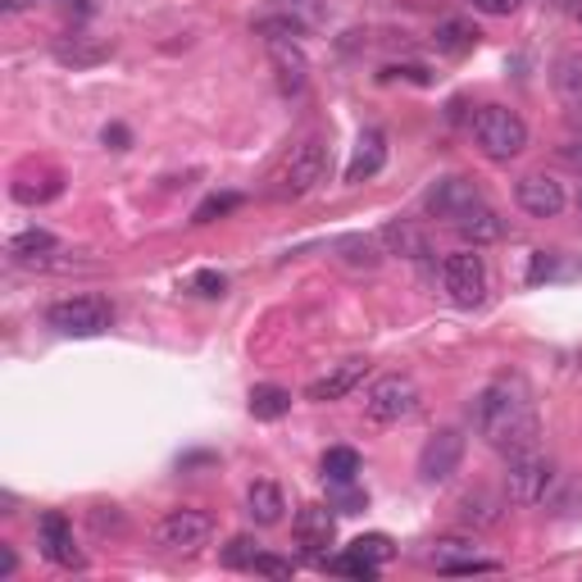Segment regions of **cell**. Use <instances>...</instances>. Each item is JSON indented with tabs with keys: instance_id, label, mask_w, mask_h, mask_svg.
I'll list each match as a JSON object with an SVG mask.
<instances>
[{
	"instance_id": "5bb4252c",
	"label": "cell",
	"mask_w": 582,
	"mask_h": 582,
	"mask_svg": "<svg viewBox=\"0 0 582 582\" xmlns=\"http://www.w3.org/2000/svg\"><path fill=\"white\" fill-rule=\"evenodd\" d=\"M364 378H368V360H341V364H333L323 378H314V383L306 387V401H314V405L346 401V396H351Z\"/></svg>"
},
{
	"instance_id": "1f68e13d",
	"label": "cell",
	"mask_w": 582,
	"mask_h": 582,
	"mask_svg": "<svg viewBox=\"0 0 582 582\" xmlns=\"http://www.w3.org/2000/svg\"><path fill=\"white\" fill-rule=\"evenodd\" d=\"M105 55H109V46H82V41H74V46L60 41L55 46V60L60 64H101Z\"/></svg>"
},
{
	"instance_id": "4fadbf2b",
	"label": "cell",
	"mask_w": 582,
	"mask_h": 582,
	"mask_svg": "<svg viewBox=\"0 0 582 582\" xmlns=\"http://www.w3.org/2000/svg\"><path fill=\"white\" fill-rule=\"evenodd\" d=\"M515 201L532 219H555L565 209V187L555 178H546V173H523L519 187H515Z\"/></svg>"
},
{
	"instance_id": "4316f807",
	"label": "cell",
	"mask_w": 582,
	"mask_h": 582,
	"mask_svg": "<svg viewBox=\"0 0 582 582\" xmlns=\"http://www.w3.org/2000/svg\"><path fill=\"white\" fill-rule=\"evenodd\" d=\"M337 250H341V260L355 264V269H378V260H383V250L368 237H341Z\"/></svg>"
},
{
	"instance_id": "d6a6232c",
	"label": "cell",
	"mask_w": 582,
	"mask_h": 582,
	"mask_svg": "<svg viewBox=\"0 0 582 582\" xmlns=\"http://www.w3.org/2000/svg\"><path fill=\"white\" fill-rule=\"evenodd\" d=\"M351 551L368 555V560H374V565H387L391 555H396V542L387 538V532H364V538H355V542H351Z\"/></svg>"
},
{
	"instance_id": "d6986e66",
	"label": "cell",
	"mask_w": 582,
	"mask_h": 582,
	"mask_svg": "<svg viewBox=\"0 0 582 582\" xmlns=\"http://www.w3.org/2000/svg\"><path fill=\"white\" fill-rule=\"evenodd\" d=\"M269 55H273V68H277V87L283 91H300L310 78V60L300 51L296 41H269Z\"/></svg>"
},
{
	"instance_id": "8992f818",
	"label": "cell",
	"mask_w": 582,
	"mask_h": 582,
	"mask_svg": "<svg viewBox=\"0 0 582 582\" xmlns=\"http://www.w3.org/2000/svg\"><path fill=\"white\" fill-rule=\"evenodd\" d=\"M441 287H447V296L455 300L460 310H478L487 292H492V277H487V264L478 246L474 250H455L441 260Z\"/></svg>"
},
{
	"instance_id": "e0dca14e",
	"label": "cell",
	"mask_w": 582,
	"mask_h": 582,
	"mask_svg": "<svg viewBox=\"0 0 582 582\" xmlns=\"http://www.w3.org/2000/svg\"><path fill=\"white\" fill-rule=\"evenodd\" d=\"M246 515L260 523V528H273V523H283L287 515V496H283V487L260 478V482H250V492H246Z\"/></svg>"
},
{
	"instance_id": "277c9868",
	"label": "cell",
	"mask_w": 582,
	"mask_h": 582,
	"mask_svg": "<svg viewBox=\"0 0 582 582\" xmlns=\"http://www.w3.org/2000/svg\"><path fill=\"white\" fill-rule=\"evenodd\" d=\"M555 487V464L538 447H523L505 464V496L515 505H542Z\"/></svg>"
},
{
	"instance_id": "8fae6325",
	"label": "cell",
	"mask_w": 582,
	"mask_h": 582,
	"mask_svg": "<svg viewBox=\"0 0 582 582\" xmlns=\"http://www.w3.org/2000/svg\"><path fill=\"white\" fill-rule=\"evenodd\" d=\"M37 546H41V555L51 565H60V569H82V551H78V542H74V523H68L60 509H46V515L37 519Z\"/></svg>"
},
{
	"instance_id": "2e32d148",
	"label": "cell",
	"mask_w": 582,
	"mask_h": 582,
	"mask_svg": "<svg viewBox=\"0 0 582 582\" xmlns=\"http://www.w3.org/2000/svg\"><path fill=\"white\" fill-rule=\"evenodd\" d=\"M383 165H387V137H383L378 128H368L360 142H355V151H351V165H346V182H351V187H360V182L378 178Z\"/></svg>"
},
{
	"instance_id": "ba28073f",
	"label": "cell",
	"mask_w": 582,
	"mask_h": 582,
	"mask_svg": "<svg viewBox=\"0 0 582 582\" xmlns=\"http://www.w3.org/2000/svg\"><path fill=\"white\" fill-rule=\"evenodd\" d=\"M209 538H215V519L205 509H169L155 523V546L169 555H192V551L209 546Z\"/></svg>"
},
{
	"instance_id": "74e56055",
	"label": "cell",
	"mask_w": 582,
	"mask_h": 582,
	"mask_svg": "<svg viewBox=\"0 0 582 582\" xmlns=\"http://www.w3.org/2000/svg\"><path fill=\"white\" fill-rule=\"evenodd\" d=\"M551 509H555V515H578V509H582V478H573L560 496H551Z\"/></svg>"
},
{
	"instance_id": "603a6c76",
	"label": "cell",
	"mask_w": 582,
	"mask_h": 582,
	"mask_svg": "<svg viewBox=\"0 0 582 582\" xmlns=\"http://www.w3.org/2000/svg\"><path fill=\"white\" fill-rule=\"evenodd\" d=\"M250 414L260 418V424H273V418L292 414V391H287V387H277V383L250 387Z\"/></svg>"
},
{
	"instance_id": "4dcf8cb0",
	"label": "cell",
	"mask_w": 582,
	"mask_h": 582,
	"mask_svg": "<svg viewBox=\"0 0 582 582\" xmlns=\"http://www.w3.org/2000/svg\"><path fill=\"white\" fill-rule=\"evenodd\" d=\"M328 505L337 509V515H360V509L368 505V496L360 492L355 482H333V492H328Z\"/></svg>"
},
{
	"instance_id": "52a82bcc",
	"label": "cell",
	"mask_w": 582,
	"mask_h": 582,
	"mask_svg": "<svg viewBox=\"0 0 582 582\" xmlns=\"http://www.w3.org/2000/svg\"><path fill=\"white\" fill-rule=\"evenodd\" d=\"M418 401H424V391H418L414 378L405 374H387L368 387L364 396V414L374 418V424H401V418L418 414Z\"/></svg>"
},
{
	"instance_id": "44dd1931",
	"label": "cell",
	"mask_w": 582,
	"mask_h": 582,
	"mask_svg": "<svg viewBox=\"0 0 582 582\" xmlns=\"http://www.w3.org/2000/svg\"><path fill=\"white\" fill-rule=\"evenodd\" d=\"M551 87H555V96H560L569 109H582V51H569V55L555 60Z\"/></svg>"
},
{
	"instance_id": "30bf717a",
	"label": "cell",
	"mask_w": 582,
	"mask_h": 582,
	"mask_svg": "<svg viewBox=\"0 0 582 582\" xmlns=\"http://www.w3.org/2000/svg\"><path fill=\"white\" fill-rule=\"evenodd\" d=\"M296 546L310 555L314 565L328 560V546L337 538V519H333V505H300L296 509Z\"/></svg>"
},
{
	"instance_id": "ee69618b",
	"label": "cell",
	"mask_w": 582,
	"mask_h": 582,
	"mask_svg": "<svg viewBox=\"0 0 582 582\" xmlns=\"http://www.w3.org/2000/svg\"><path fill=\"white\" fill-rule=\"evenodd\" d=\"M560 159H565V165H573V169H582V142H565Z\"/></svg>"
},
{
	"instance_id": "f1b7e54d",
	"label": "cell",
	"mask_w": 582,
	"mask_h": 582,
	"mask_svg": "<svg viewBox=\"0 0 582 582\" xmlns=\"http://www.w3.org/2000/svg\"><path fill=\"white\" fill-rule=\"evenodd\" d=\"M469 555H478V546H474L469 538H437L428 560H432L437 569H447V565H455V560H469Z\"/></svg>"
},
{
	"instance_id": "7402d4cb",
	"label": "cell",
	"mask_w": 582,
	"mask_h": 582,
	"mask_svg": "<svg viewBox=\"0 0 582 582\" xmlns=\"http://www.w3.org/2000/svg\"><path fill=\"white\" fill-rule=\"evenodd\" d=\"M432 41H437V51H441V55L460 60V55H469L474 46H478V28H469L464 18H441L437 28H432Z\"/></svg>"
},
{
	"instance_id": "d590c367",
	"label": "cell",
	"mask_w": 582,
	"mask_h": 582,
	"mask_svg": "<svg viewBox=\"0 0 582 582\" xmlns=\"http://www.w3.org/2000/svg\"><path fill=\"white\" fill-rule=\"evenodd\" d=\"M437 573H447V578H474V573H501L496 560H482V555H469V560H455L447 569H437Z\"/></svg>"
},
{
	"instance_id": "7dc6e473",
	"label": "cell",
	"mask_w": 582,
	"mask_h": 582,
	"mask_svg": "<svg viewBox=\"0 0 582 582\" xmlns=\"http://www.w3.org/2000/svg\"><path fill=\"white\" fill-rule=\"evenodd\" d=\"M23 5H28V0H5V14H18Z\"/></svg>"
},
{
	"instance_id": "8d00e7d4",
	"label": "cell",
	"mask_w": 582,
	"mask_h": 582,
	"mask_svg": "<svg viewBox=\"0 0 582 582\" xmlns=\"http://www.w3.org/2000/svg\"><path fill=\"white\" fill-rule=\"evenodd\" d=\"M192 292H196V296H223V292H228V277H223L219 269H201V273L192 277Z\"/></svg>"
},
{
	"instance_id": "c3c4849f",
	"label": "cell",
	"mask_w": 582,
	"mask_h": 582,
	"mask_svg": "<svg viewBox=\"0 0 582 582\" xmlns=\"http://www.w3.org/2000/svg\"><path fill=\"white\" fill-rule=\"evenodd\" d=\"M569 14H573V18L582 23V0H569Z\"/></svg>"
},
{
	"instance_id": "b9f144b4",
	"label": "cell",
	"mask_w": 582,
	"mask_h": 582,
	"mask_svg": "<svg viewBox=\"0 0 582 582\" xmlns=\"http://www.w3.org/2000/svg\"><path fill=\"white\" fill-rule=\"evenodd\" d=\"M14 573H18V555H14V546L0 542V582H10Z\"/></svg>"
},
{
	"instance_id": "60d3db41",
	"label": "cell",
	"mask_w": 582,
	"mask_h": 582,
	"mask_svg": "<svg viewBox=\"0 0 582 582\" xmlns=\"http://www.w3.org/2000/svg\"><path fill=\"white\" fill-rule=\"evenodd\" d=\"M551 273H555V250H538L532 255V269H528V283H542Z\"/></svg>"
},
{
	"instance_id": "836d02e7",
	"label": "cell",
	"mask_w": 582,
	"mask_h": 582,
	"mask_svg": "<svg viewBox=\"0 0 582 582\" xmlns=\"http://www.w3.org/2000/svg\"><path fill=\"white\" fill-rule=\"evenodd\" d=\"M255 555H260V551H255V538H246V532H242V538H232V542L223 546V565H228V569H250Z\"/></svg>"
},
{
	"instance_id": "e575fe53",
	"label": "cell",
	"mask_w": 582,
	"mask_h": 582,
	"mask_svg": "<svg viewBox=\"0 0 582 582\" xmlns=\"http://www.w3.org/2000/svg\"><path fill=\"white\" fill-rule=\"evenodd\" d=\"M250 573H260V578H292V573H296V565H292V560H283V555L260 551V555L250 560Z\"/></svg>"
},
{
	"instance_id": "bcb514c9",
	"label": "cell",
	"mask_w": 582,
	"mask_h": 582,
	"mask_svg": "<svg viewBox=\"0 0 582 582\" xmlns=\"http://www.w3.org/2000/svg\"><path fill=\"white\" fill-rule=\"evenodd\" d=\"M277 5H283V10L292 14V10H314V0H277Z\"/></svg>"
},
{
	"instance_id": "f6af8a7d",
	"label": "cell",
	"mask_w": 582,
	"mask_h": 582,
	"mask_svg": "<svg viewBox=\"0 0 582 582\" xmlns=\"http://www.w3.org/2000/svg\"><path fill=\"white\" fill-rule=\"evenodd\" d=\"M105 146L124 151V146H128V128H119V124H114V128H105Z\"/></svg>"
},
{
	"instance_id": "f546056e",
	"label": "cell",
	"mask_w": 582,
	"mask_h": 582,
	"mask_svg": "<svg viewBox=\"0 0 582 582\" xmlns=\"http://www.w3.org/2000/svg\"><path fill=\"white\" fill-rule=\"evenodd\" d=\"M237 205H242V196H237V192H215V196H205V201L196 205L192 223H215V219L232 215V209H237Z\"/></svg>"
},
{
	"instance_id": "7a4b0ae2",
	"label": "cell",
	"mask_w": 582,
	"mask_h": 582,
	"mask_svg": "<svg viewBox=\"0 0 582 582\" xmlns=\"http://www.w3.org/2000/svg\"><path fill=\"white\" fill-rule=\"evenodd\" d=\"M474 142H478V151L487 159L505 165V159H515V155L528 151V124L509 105H482L474 114Z\"/></svg>"
},
{
	"instance_id": "6da1fadb",
	"label": "cell",
	"mask_w": 582,
	"mask_h": 582,
	"mask_svg": "<svg viewBox=\"0 0 582 582\" xmlns=\"http://www.w3.org/2000/svg\"><path fill=\"white\" fill-rule=\"evenodd\" d=\"M474 428L487 447L505 451V455L538 447V405H532V387L519 374L492 378L474 401Z\"/></svg>"
},
{
	"instance_id": "7c38bea8",
	"label": "cell",
	"mask_w": 582,
	"mask_h": 582,
	"mask_svg": "<svg viewBox=\"0 0 582 582\" xmlns=\"http://www.w3.org/2000/svg\"><path fill=\"white\" fill-rule=\"evenodd\" d=\"M474 205H482V192L474 187V182L469 178H437L432 182V187L424 192V209H428V215H437V219H464V215H469V209Z\"/></svg>"
},
{
	"instance_id": "ab89813d",
	"label": "cell",
	"mask_w": 582,
	"mask_h": 582,
	"mask_svg": "<svg viewBox=\"0 0 582 582\" xmlns=\"http://www.w3.org/2000/svg\"><path fill=\"white\" fill-rule=\"evenodd\" d=\"M91 523H96V532H124V515L114 505H96V509H91Z\"/></svg>"
},
{
	"instance_id": "ac0fdd59",
	"label": "cell",
	"mask_w": 582,
	"mask_h": 582,
	"mask_svg": "<svg viewBox=\"0 0 582 582\" xmlns=\"http://www.w3.org/2000/svg\"><path fill=\"white\" fill-rule=\"evenodd\" d=\"M5 250H10L14 264H51L55 255H60V242H55V232L28 228V232H18V237H10Z\"/></svg>"
},
{
	"instance_id": "cb8c5ba5",
	"label": "cell",
	"mask_w": 582,
	"mask_h": 582,
	"mask_svg": "<svg viewBox=\"0 0 582 582\" xmlns=\"http://www.w3.org/2000/svg\"><path fill=\"white\" fill-rule=\"evenodd\" d=\"M323 569L337 573V578H360V582H368V578H378L383 565H374V560H368V555H360V551H346V555H328V560H323Z\"/></svg>"
},
{
	"instance_id": "9c48e42d",
	"label": "cell",
	"mask_w": 582,
	"mask_h": 582,
	"mask_svg": "<svg viewBox=\"0 0 582 582\" xmlns=\"http://www.w3.org/2000/svg\"><path fill=\"white\" fill-rule=\"evenodd\" d=\"M464 464V432L460 428H441L424 441V451H418V478L424 482H447L460 474Z\"/></svg>"
},
{
	"instance_id": "7bdbcfd3",
	"label": "cell",
	"mask_w": 582,
	"mask_h": 582,
	"mask_svg": "<svg viewBox=\"0 0 582 582\" xmlns=\"http://www.w3.org/2000/svg\"><path fill=\"white\" fill-rule=\"evenodd\" d=\"M515 5L519 0H474V10H482V14H515Z\"/></svg>"
},
{
	"instance_id": "f35d334b",
	"label": "cell",
	"mask_w": 582,
	"mask_h": 582,
	"mask_svg": "<svg viewBox=\"0 0 582 582\" xmlns=\"http://www.w3.org/2000/svg\"><path fill=\"white\" fill-rule=\"evenodd\" d=\"M55 192H60V182H46V187H33V178H18L14 182V201H23V205H37V201L55 196Z\"/></svg>"
},
{
	"instance_id": "9a60e30c",
	"label": "cell",
	"mask_w": 582,
	"mask_h": 582,
	"mask_svg": "<svg viewBox=\"0 0 582 582\" xmlns=\"http://www.w3.org/2000/svg\"><path fill=\"white\" fill-rule=\"evenodd\" d=\"M383 246L387 255H401V260H414V264H428L432 260V242H428V232L424 228H414L410 219H391L383 232Z\"/></svg>"
},
{
	"instance_id": "484cf974",
	"label": "cell",
	"mask_w": 582,
	"mask_h": 582,
	"mask_svg": "<svg viewBox=\"0 0 582 582\" xmlns=\"http://www.w3.org/2000/svg\"><path fill=\"white\" fill-rule=\"evenodd\" d=\"M255 33H260L264 41H296V37H306V18H296V14L260 18V23H255Z\"/></svg>"
},
{
	"instance_id": "3957f363",
	"label": "cell",
	"mask_w": 582,
	"mask_h": 582,
	"mask_svg": "<svg viewBox=\"0 0 582 582\" xmlns=\"http://www.w3.org/2000/svg\"><path fill=\"white\" fill-rule=\"evenodd\" d=\"M328 178V146L323 142H300V146H292V155L277 165V173H273V196L277 201H296V196H310L319 182Z\"/></svg>"
},
{
	"instance_id": "5b68a950",
	"label": "cell",
	"mask_w": 582,
	"mask_h": 582,
	"mask_svg": "<svg viewBox=\"0 0 582 582\" xmlns=\"http://www.w3.org/2000/svg\"><path fill=\"white\" fill-rule=\"evenodd\" d=\"M46 323H51L60 337H101L114 323V306L105 296H68L46 310Z\"/></svg>"
},
{
	"instance_id": "83f0119b",
	"label": "cell",
	"mask_w": 582,
	"mask_h": 582,
	"mask_svg": "<svg viewBox=\"0 0 582 582\" xmlns=\"http://www.w3.org/2000/svg\"><path fill=\"white\" fill-rule=\"evenodd\" d=\"M460 519H464V523L487 528V523H496V519H501V505H496L492 496H487V492H478V496L469 492V496L460 501Z\"/></svg>"
},
{
	"instance_id": "d4e9b609",
	"label": "cell",
	"mask_w": 582,
	"mask_h": 582,
	"mask_svg": "<svg viewBox=\"0 0 582 582\" xmlns=\"http://www.w3.org/2000/svg\"><path fill=\"white\" fill-rule=\"evenodd\" d=\"M323 478H328V482H355L360 478V451L333 447L328 455H323Z\"/></svg>"
},
{
	"instance_id": "ffe728a7",
	"label": "cell",
	"mask_w": 582,
	"mask_h": 582,
	"mask_svg": "<svg viewBox=\"0 0 582 582\" xmlns=\"http://www.w3.org/2000/svg\"><path fill=\"white\" fill-rule=\"evenodd\" d=\"M455 232H460V237L469 242V246H492V242L505 237V223L496 219V209L482 201V205H474L464 219H455Z\"/></svg>"
}]
</instances>
